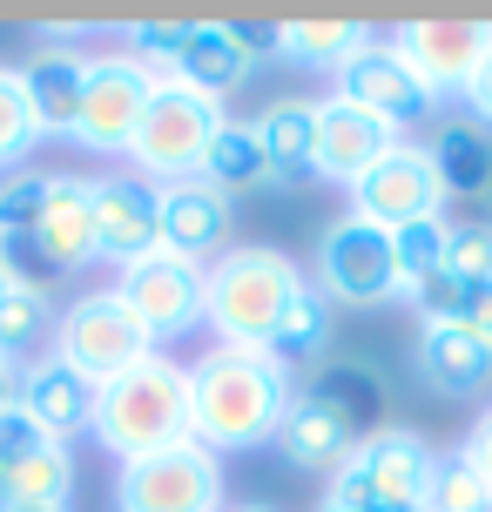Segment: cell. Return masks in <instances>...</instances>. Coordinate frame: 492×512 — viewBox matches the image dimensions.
I'll use <instances>...</instances> for the list:
<instances>
[{"label": "cell", "mask_w": 492, "mask_h": 512, "mask_svg": "<svg viewBox=\"0 0 492 512\" xmlns=\"http://www.w3.org/2000/svg\"><path fill=\"white\" fill-rule=\"evenodd\" d=\"M297 405V384L270 351H236L216 344L189 364V438L203 452H250Z\"/></svg>", "instance_id": "6da1fadb"}, {"label": "cell", "mask_w": 492, "mask_h": 512, "mask_svg": "<svg viewBox=\"0 0 492 512\" xmlns=\"http://www.w3.org/2000/svg\"><path fill=\"white\" fill-rule=\"evenodd\" d=\"M311 283L290 263L284 250H263V243H243V250H223L209 263V304L203 324L216 331V344H236V351H270L277 324L290 317V304L304 297Z\"/></svg>", "instance_id": "7a4b0ae2"}, {"label": "cell", "mask_w": 492, "mask_h": 512, "mask_svg": "<svg viewBox=\"0 0 492 512\" xmlns=\"http://www.w3.org/2000/svg\"><path fill=\"white\" fill-rule=\"evenodd\" d=\"M88 432L102 438L122 465L182 445L189 438V364L156 351V358L129 364L122 378H108L95 391V425Z\"/></svg>", "instance_id": "3957f363"}, {"label": "cell", "mask_w": 492, "mask_h": 512, "mask_svg": "<svg viewBox=\"0 0 492 512\" xmlns=\"http://www.w3.org/2000/svg\"><path fill=\"white\" fill-rule=\"evenodd\" d=\"M439 452L405 425H378L351 445V459L331 472V506L344 512H398V506H425Z\"/></svg>", "instance_id": "277c9868"}, {"label": "cell", "mask_w": 492, "mask_h": 512, "mask_svg": "<svg viewBox=\"0 0 492 512\" xmlns=\"http://www.w3.org/2000/svg\"><path fill=\"white\" fill-rule=\"evenodd\" d=\"M230 122L223 102H209L196 88H182V81H156V95L142 108V128H135L129 142V162L142 182H189L203 176V155L216 142V128Z\"/></svg>", "instance_id": "5b68a950"}, {"label": "cell", "mask_w": 492, "mask_h": 512, "mask_svg": "<svg viewBox=\"0 0 492 512\" xmlns=\"http://www.w3.org/2000/svg\"><path fill=\"white\" fill-rule=\"evenodd\" d=\"M405 290L398 277V250L391 230L364 223V216H337L331 230L317 236V297L344 310H378Z\"/></svg>", "instance_id": "8992f818"}, {"label": "cell", "mask_w": 492, "mask_h": 512, "mask_svg": "<svg viewBox=\"0 0 492 512\" xmlns=\"http://www.w3.org/2000/svg\"><path fill=\"white\" fill-rule=\"evenodd\" d=\"M54 358L75 364L81 378H122L129 364L156 358V344H149V331L135 324V310L115 297V290H88V297H75V304L54 317Z\"/></svg>", "instance_id": "52a82bcc"}, {"label": "cell", "mask_w": 492, "mask_h": 512, "mask_svg": "<svg viewBox=\"0 0 492 512\" xmlns=\"http://www.w3.org/2000/svg\"><path fill=\"white\" fill-rule=\"evenodd\" d=\"M115 506L122 512H223V465L196 438H182L169 452H149V459L122 465Z\"/></svg>", "instance_id": "ba28073f"}, {"label": "cell", "mask_w": 492, "mask_h": 512, "mask_svg": "<svg viewBox=\"0 0 492 512\" xmlns=\"http://www.w3.org/2000/svg\"><path fill=\"white\" fill-rule=\"evenodd\" d=\"M156 95V68H142L129 48L115 54H88V81H81V115H75V142L102 155H129L142 108Z\"/></svg>", "instance_id": "9c48e42d"}, {"label": "cell", "mask_w": 492, "mask_h": 512, "mask_svg": "<svg viewBox=\"0 0 492 512\" xmlns=\"http://www.w3.org/2000/svg\"><path fill=\"white\" fill-rule=\"evenodd\" d=\"M115 297L135 310V324L149 331V344H169V337H189L196 324H203L209 270L156 250V256H142V263H129V270L115 277Z\"/></svg>", "instance_id": "30bf717a"}, {"label": "cell", "mask_w": 492, "mask_h": 512, "mask_svg": "<svg viewBox=\"0 0 492 512\" xmlns=\"http://www.w3.org/2000/svg\"><path fill=\"white\" fill-rule=\"evenodd\" d=\"M439 203H445V182H439L432 155L418 149V142H398V149H391L371 176L351 182V216L378 223V230L425 223V216H439Z\"/></svg>", "instance_id": "8fae6325"}, {"label": "cell", "mask_w": 492, "mask_h": 512, "mask_svg": "<svg viewBox=\"0 0 492 512\" xmlns=\"http://www.w3.org/2000/svg\"><path fill=\"white\" fill-rule=\"evenodd\" d=\"M337 95H344V102H358V108H371V115H385L398 135L439 115V95H432V88L405 68V54L391 48V41H378V34H371V41L337 68Z\"/></svg>", "instance_id": "7c38bea8"}, {"label": "cell", "mask_w": 492, "mask_h": 512, "mask_svg": "<svg viewBox=\"0 0 492 512\" xmlns=\"http://www.w3.org/2000/svg\"><path fill=\"white\" fill-rule=\"evenodd\" d=\"M0 256L14 270H41V277H61V270H81L95 263V209H88V176H54V196H48V216L34 223L27 236L0 243Z\"/></svg>", "instance_id": "4fadbf2b"}, {"label": "cell", "mask_w": 492, "mask_h": 512, "mask_svg": "<svg viewBox=\"0 0 492 512\" xmlns=\"http://www.w3.org/2000/svg\"><path fill=\"white\" fill-rule=\"evenodd\" d=\"M263 48H270V27H250V21H189L169 81L196 88V95H209V102H223V95H236L243 81L257 75V54Z\"/></svg>", "instance_id": "5bb4252c"}, {"label": "cell", "mask_w": 492, "mask_h": 512, "mask_svg": "<svg viewBox=\"0 0 492 512\" xmlns=\"http://www.w3.org/2000/svg\"><path fill=\"white\" fill-rule=\"evenodd\" d=\"M88 209H95V256L129 270L142 256L162 250V223H156V182L129 176H88Z\"/></svg>", "instance_id": "9a60e30c"}, {"label": "cell", "mask_w": 492, "mask_h": 512, "mask_svg": "<svg viewBox=\"0 0 492 512\" xmlns=\"http://www.w3.org/2000/svg\"><path fill=\"white\" fill-rule=\"evenodd\" d=\"M391 48L405 54V68L445 102V95H466L472 68L492 48V27L486 21H405L391 34Z\"/></svg>", "instance_id": "2e32d148"}, {"label": "cell", "mask_w": 492, "mask_h": 512, "mask_svg": "<svg viewBox=\"0 0 492 512\" xmlns=\"http://www.w3.org/2000/svg\"><path fill=\"white\" fill-rule=\"evenodd\" d=\"M398 142H405V135H398L385 115H371V108L331 95V102H317V162H311V169L351 189V182L371 176Z\"/></svg>", "instance_id": "e0dca14e"}, {"label": "cell", "mask_w": 492, "mask_h": 512, "mask_svg": "<svg viewBox=\"0 0 492 512\" xmlns=\"http://www.w3.org/2000/svg\"><path fill=\"white\" fill-rule=\"evenodd\" d=\"M156 223H162V250L182 263H216L230 250V196H216L203 176L189 182H162L156 189Z\"/></svg>", "instance_id": "ac0fdd59"}, {"label": "cell", "mask_w": 492, "mask_h": 512, "mask_svg": "<svg viewBox=\"0 0 492 512\" xmlns=\"http://www.w3.org/2000/svg\"><path fill=\"white\" fill-rule=\"evenodd\" d=\"M418 378L439 398H479L492 391V337L466 331V324H418Z\"/></svg>", "instance_id": "d6986e66"}, {"label": "cell", "mask_w": 492, "mask_h": 512, "mask_svg": "<svg viewBox=\"0 0 492 512\" xmlns=\"http://www.w3.org/2000/svg\"><path fill=\"white\" fill-rule=\"evenodd\" d=\"M95 391H102V384L81 378L75 364H61V358L21 364V411L54 438V445H68L75 432L95 425Z\"/></svg>", "instance_id": "ffe728a7"}, {"label": "cell", "mask_w": 492, "mask_h": 512, "mask_svg": "<svg viewBox=\"0 0 492 512\" xmlns=\"http://www.w3.org/2000/svg\"><path fill=\"white\" fill-rule=\"evenodd\" d=\"M81 81H88V54L61 48V41H41L21 61V88H27V108H34V128L41 135H75Z\"/></svg>", "instance_id": "44dd1931"}, {"label": "cell", "mask_w": 492, "mask_h": 512, "mask_svg": "<svg viewBox=\"0 0 492 512\" xmlns=\"http://www.w3.org/2000/svg\"><path fill=\"white\" fill-rule=\"evenodd\" d=\"M351 445H358V425L344 411H331L324 398H311V391H297L290 418L277 425V452L297 472H337V465L351 459Z\"/></svg>", "instance_id": "7402d4cb"}, {"label": "cell", "mask_w": 492, "mask_h": 512, "mask_svg": "<svg viewBox=\"0 0 492 512\" xmlns=\"http://www.w3.org/2000/svg\"><path fill=\"white\" fill-rule=\"evenodd\" d=\"M257 149H263V162H270V176H277V189H290V182H304V176H317L311 162H317V102H270L257 115Z\"/></svg>", "instance_id": "603a6c76"}, {"label": "cell", "mask_w": 492, "mask_h": 512, "mask_svg": "<svg viewBox=\"0 0 492 512\" xmlns=\"http://www.w3.org/2000/svg\"><path fill=\"white\" fill-rule=\"evenodd\" d=\"M418 310V324H466V331L492 337V277H452V270H432L425 283L405 290Z\"/></svg>", "instance_id": "cb8c5ba5"}, {"label": "cell", "mask_w": 492, "mask_h": 512, "mask_svg": "<svg viewBox=\"0 0 492 512\" xmlns=\"http://www.w3.org/2000/svg\"><path fill=\"white\" fill-rule=\"evenodd\" d=\"M75 492V459L68 445H41L0 472V512H41V506H68Z\"/></svg>", "instance_id": "d4e9b609"}, {"label": "cell", "mask_w": 492, "mask_h": 512, "mask_svg": "<svg viewBox=\"0 0 492 512\" xmlns=\"http://www.w3.org/2000/svg\"><path fill=\"white\" fill-rule=\"evenodd\" d=\"M432 169H439L445 196H486L492 189V128L479 122H439L432 135Z\"/></svg>", "instance_id": "484cf974"}, {"label": "cell", "mask_w": 492, "mask_h": 512, "mask_svg": "<svg viewBox=\"0 0 492 512\" xmlns=\"http://www.w3.org/2000/svg\"><path fill=\"white\" fill-rule=\"evenodd\" d=\"M203 182L216 189V196L277 189V176H270V162H263V149H257V128L250 122H223L216 128V142H209V155H203Z\"/></svg>", "instance_id": "4316f807"}, {"label": "cell", "mask_w": 492, "mask_h": 512, "mask_svg": "<svg viewBox=\"0 0 492 512\" xmlns=\"http://www.w3.org/2000/svg\"><path fill=\"white\" fill-rule=\"evenodd\" d=\"M364 41H371L364 21H277L270 27V48L284 61H297V68H344Z\"/></svg>", "instance_id": "83f0119b"}, {"label": "cell", "mask_w": 492, "mask_h": 512, "mask_svg": "<svg viewBox=\"0 0 492 512\" xmlns=\"http://www.w3.org/2000/svg\"><path fill=\"white\" fill-rule=\"evenodd\" d=\"M324 351H331V304L317 290H304L290 304V317L277 324V337H270V358L297 378V371H324Z\"/></svg>", "instance_id": "f1b7e54d"}, {"label": "cell", "mask_w": 492, "mask_h": 512, "mask_svg": "<svg viewBox=\"0 0 492 512\" xmlns=\"http://www.w3.org/2000/svg\"><path fill=\"white\" fill-rule=\"evenodd\" d=\"M304 391H311V398H324L331 411H344V418L358 425V438L378 432V418H385V384L371 378L364 364H324Z\"/></svg>", "instance_id": "f546056e"}, {"label": "cell", "mask_w": 492, "mask_h": 512, "mask_svg": "<svg viewBox=\"0 0 492 512\" xmlns=\"http://www.w3.org/2000/svg\"><path fill=\"white\" fill-rule=\"evenodd\" d=\"M425 512H492V486L479 479V465H472L466 452H445V459L432 465Z\"/></svg>", "instance_id": "4dcf8cb0"}, {"label": "cell", "mask_w": 492, "mask_h": 512, "mask_svg": "<svg viewBox=\"0 0 492 512\" xmlns=\"http://www.w3.org/2000/svg\"><path fill=\"white\" fill-rule=\"evenodd\" d=\"M34 142H41V128H34V108H27L21 68H7V61H0V176H14Z\"/></svg>", "instance_id": "1f68e13d"}, {"label": "cell", "mask_w": 492, "mask_h": 512, "mask_svg": "<svg viewBox=\"0 0 492 512\" xmlns=\"http://www.w3.org/2000/svg\"><path fill=\"white\" fill-rule=\"evenodd\" d=\"M48 196H54V169H14L0 182V243L34 230L48 216Z\"/></svg>", "instance_id": "d6a6232c"}, {"label": "cell", "mask_w": 492, "mask_h": 512, "mask_svg": "<svg viewBox=\"0 0 492 512\" xmlns=\"http://www.w3.org/2000/svg\"><path fill=\"white\" fill-rule=\"evenodd\" d=\"M48 297H41V283L34 277H21L14 290H7V304H0V351L7 358H21L34 337H48Z\"/></svg>", "instance_id": "836d02e7"}, {"label": "cell", "mask_w": 492, "mask_h": 512, "mask_svg": "<svg viewBox=\"0 0 492 512\" xmlns=\"http://www.w3.org/2000/svg\"><path fill=\"white\" fill-rule=\"evenodd\" d=\"M445 236H452V223H445V216H425V223L391 230V250H398V277H405V290H412V283H425L432 270H445Z\"/></svg>", "instance_id": "e575fe53"}, {"label": "cell", "mask_w": 492, "mask_h": 512, "mask_svg": "<svg viewBox=\"0 0 492 512\" xmlns=\"http://www.w3.org/2000/svg\"><path fill=\"white\" fill-rule=\"evenodd\" d=\"M445 270L452 277H492V223H452V236H445Z\"/></svg>", "instance_id": "d590c367"}, {"label": "cell", "mask_w": 492, "mask_h": 512, "mask_svg": "<svg viewBox=\"0 0 492 512\" xmlns=\"http://www.w3.org/2000/svg\"><path fill=\"white\" fill-rule=\"evenodd\" d=\"M41 445H54V438L41 432V425H34V418H27L21 405H14V411H0V472H7L14 459H27V452H41Z\"/></svg>", "instance_id": "8d00e7d4"}, {"label": "cell", "mask_w": 492, "mask_h": 512, "mask_svg": "<svg viewBox=\"0 0 492 512\" xmlns=\"http://www.w3.org/2000/svg\"><path fill=\"white\" fill-rule=\"evenodd\" d=\"M466 108H472V122H479V128H492V48H486V61H479L472 81H466Z\"/></svg>", "instance_id": "74e56055"}, {"label": "cell", "mask_w": 492, "mask_h": 512, "mask_svg": "<svg viewBox=\"0 0 492 512\" xmlns=\"http://www.w3.org/2000/svg\"><path fill=\"white\" fill-rule=\"evenodd\" d=\"M459 452H466V459L479 465V479H486V486H492V405L479 411V425H472V438H466V445H459Z\"/></svg>", "instance_id": "f35d334b"}, {"label": "cell", "mask_w": 492, "mask_h": 512, "mask_svg": "<svg viewBox=\"0 0 492 512\" xmlns=\"http://www.w3.org/2000/svg\"><path fill=\"white\" fill-rule=\"evenodd\" d=\"M14 405H21V358L0 351V411H14Z\"/></svg>", "instance_id": "ab89813d"}, {"label": "cell", "mask_w": 492, "mask_h": 512, "mask_svg": "<svg viewBox=\"0 0 492 512\" xmlns=\"http://www.w3.org/2000/svg\"><path fill=\"white\" fill-rule=\"evenodd\" d=\"M14 283H21V270H14V263L0 256V304H7V290H14Z\"/></svg>", "instance_id": "60d3db41"}, {"label": "cell", "mask_w": 492, "mask_h": 512, "mask_svg": "<svg viewBox=\"0 0 492 512\" xmlns=\"http://www.w3.org/2000/svg\"><path fill=\"white\" fill-rule=\"evenodd\" d=\"M223 512H277V506H223Z\"/></svg>", "instance_id": "b9f144b4"}, {"label": "cell", "mask_w": 492, "mask_h": 512, "mask_svg": "<svg viewBox=\"0 0 492 512\" xmlns=\"http://www.w3.org/2000/svg\"><path fill=\"white\" fill-rule=\"evenodd\" d=\"M317 512H344V506H331V499H324V506H317Z\"/></svg>", "instance_id": "7bdbcfd3"}, {"label": "cell", "mask_w": 492, "mask_h": 512, "mask_svg": "<svg viewBox=\"0 0 492 512\" xmlns=\"http://www.w3.org/2000/svg\"><path fill=\"white\" fill-rule=\"evenodd\" d=\"M398 512H425V506H398Z\"/></svg>", "instance_id": "ee69618b"}, {"label": "cell", "mask_w": 492, "mask_h": 512, "mask_svg": "<svg viewBox=\"0 0 492 512\" xmlns=\"http://www.w3.org/2000/svg\"><path fill=\"white\" fill-rule=\"evenodd\" d=\"M41 512H68V506H41Z\"/></svg>", "instance_id": "f6af8a7d"}]
</instances>
